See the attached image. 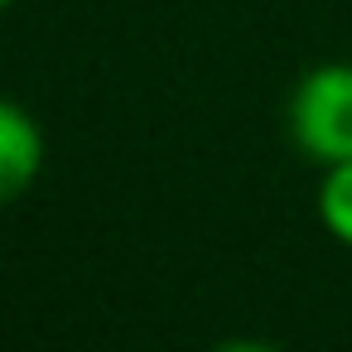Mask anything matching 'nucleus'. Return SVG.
<instances>
[{"label": "nucleus", "instance_id": "f257e3e1", "mask_svg": "<svg viewBox=\"0 0 352 352\" xmlns=\"http://www.w3.org/2000/svg\"><path fill=\"white\" fill-rule=\"evenodd\" d=\"M285 126L294 150L318 169L352 160V63L338 58V63L309 68L289 92Z\"/></svg>", "mask_w": 352, "mask_h": 352}, {"label": "nucleus", "instance_id": "f03ea898", "mask_svg": "<svg viewBox=\"0 0 352 352\" xmlns=\"http://www.w3.org/2000/svg\"><path fill=\"white\" fill-rule=\"evenodd\" d=\"M44 126L25 102L0 107V198L15 203L39 174H44Z\"/></svg>", "mask_w": 352, "mask_h": 352}, {"label": "nucleus", "instance_id": "7ed1b4c3", "mask_svg": "<svg viewBox=\"0 0 352 352\" xmlns=\"http://www.w3.org/2000/svg\"><path fill=\"white\" fill-rule=\"evenodd\" d=\"M318 222H323V232L338 241V246H347L352 251V160H338V164H328L323 169V179H318Z\"/></svg>", "mask_w": 352, "mask_h": 352}, {"label": "nucleus", "instance_id": "20e7f679", "mask_svg": "<svg viewBox=\"0 0 352 352\" xmlns=\"http://www.w3.org/2000/svg\"><path fill=\"white\" fill-rule=\"evenodd\" d=\"M6 6H15V0H6Z\"/></svg>", "mask_w": 352, "mask_h": 352}]
</instances>
